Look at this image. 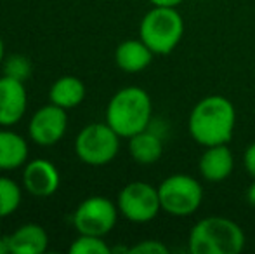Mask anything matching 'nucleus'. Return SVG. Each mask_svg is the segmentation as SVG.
<instances>
[{"label":"nucleus","mask_w":255,"mask_h":254,"mask_svg":"<svg viewBox=\"0 0 255 254\" xmlns=\"http://www.w3.org/2000/svg\"><path fill=\"white\" fill-rule=\"evenodd\" d=\"M236 127V108L226 96L210 94L200 99L188 117V131L200 146L226 145Z\"/></svg>","instance_id":"f257e3e1"},{"label":"nucleus","mask_w":255,"mask_h":254,"mask_svg":"<svg viewBox=\"0 0 255 254\" xmlns=\"http://www.w3.org/2000/svg\"><path fill=\"white\" fill-rule=\"evenodd\" d=\"M106 122L125 139L148 129L153 122L151 96L137 85L118 89L108 101Z\"/></svg>","instance_id":"f03ea898"},{"label":"nucleus","mask_w":255,"mask_h":254,"mask_svg":"<svg viewBox=\"0 0 255 254\" xmlns=\"http://www.w3.org/2000/svg\"><path fill=\"white\" fill-rule=\"evenodd\" d=\"M245 244L243 228L226 216L202 218L188 235V251L191 254H240Z\"/></svg>","instance_id":"7ed1b4c3"},{"label":"nucleus","mask_w":255,"mask_h":254,"mask_svg":"<svg viewBox=\"0 0 255 254\" xmlns=\"http://www.w3.org/2000/svg\"><path fill=\"white\" fill-rule=\"evenodd\" d=\"M184 37V19L177 7L153 5L139 23V38L154 52L165 56L175 51Z\"/></svg>","instance_id":"20e7f679"},{"label":"nucleus","mask_w":255,"mask_h":254,"mask_svg":"<svg viewBox=\"0 0 255 254\" xmlns=\"http://www.w3.org/2000/svg\"><path fill=\"white\" fill-rule=\"evenodd\" d=\"M161 213L174 218L193 216L203 204V187L195 176L170 174L158 185Z\"/></svg>","instance_id":"39448f33"},{"label":"nucleus","mask_w":255,"mask_h":254,"mask_svg":"<svg viewBox=\"0 0 255 254\" xmlns=\"http://www.w3.org/2000/svg\"><path fill=\"white\" fill-rule=\"evenodd\" d=\"M120 139L117 131L106 120L87 124L75 138V155L87 166H106L117 159L120 152Z\"/></svg>","instance_id":"423d86ee"},{"label":"nucleus","mask_w":255,"mask_h":254,"mask_svg":"<svg viewBox=\"0 0 255 254\" xmlns=\"http://www.w3.org/2000/svg\"><path fill=\"white\" fill-rule=\"evenodd\" d=\"M118 211L117 202L103 195H92L84 199L73 213V227L78 234L106 237L117 227Z\"/></svg>","instance_id":"0eeeda50"},{"label":"nucleus","mask_w":255,"mask_h":254,"mask_svg":"<svg viewBox=\"0 0 255 254\" xmlns=\"http://www.w3.org/2000/svg\"><path fill=\"white\" fill-rule=\"evenodd\" d=\"M120 216L130 223H149L161 213L158 187L148 181H130L117 197Z\"/></svg>","instance_id":"6e6552de"},{"label":"nucleus","mask_w":255,"mask_h":254,"mask_svg":"<svg viewBox=\"0 0 255 254\" xmlns=\"http://www.w3.org/2000/svg\"><path fill=\"white\" fill-rule=\"evenodd\" d=\"M68 110L57 105H49L38 108L28 122V136L38 146H54L64 138L68 129Z\"/></svg>","instance_id":"1a4fd4ad"},{"label":"nucleus","mask_w":255,"mask_h":254,"mask_svg":"<svg viewBox=\"0 0 255 254\" xmlns=\"http://www.w3.org/2000/svg\"><path fill=\"white\" fill-rule=\"evenodd\" d=\"M61 174L57 167L47 159H33L24 164L23 188L30 195L47 199L59 190Z\"/></svg>","instance_id":"9d476101"},{"label":"nucleus","mask_w":255,"mask_h":254,"mask_svg":"<svg viewBox=\"0 0 255 254\" xmlns=\"http://www.w3.org/2000/svg\"><path fill=\"white\" fill-rule=\"evenodd\" d=\"M28 108V94L24 82L0 77V127H12L24 117Z\"/></svg>","instance_id":"9b49d317"},{"label":"nucleus","mask_w":255,"mask_h":254,"mask_svg":"<svg viewBox=\"0 0 255 254\" xmlns=\"http://www.w3.org/2000/svg\"><path fill=\"white\" fill-rule=\"evenodd\" d=\"M235 171V155L226 145L207 146L198 160V173L207 183H222Z\"/></svg>","instance_id":"f8f14e48"},{"label":"nucleus","mask_w":255,"mask_h":254,"mask_svg":"<svg viewBox=\"0 0 255 254\" xmlns=\"http://www.w3.org/2000/svg\"><path fill=\"white\" fill-rule=\"evenodd\" d=\"M7 244L12 254H42L49 248V235L38 223H24L7 235Z\"/></svg>","instance_id":"ddd939ff"},{"label":"nucleus","mask_w":255,"mask_h":254,"mask_svg":"<svg viewBox=\"0 0 255 254\" xmlns=\"http://www.w3.org/2000/svg\"><path fill=\"white\" fill-rule=\"evenodd\" d=\"M154 52L141 38H127L115 49V63L125 73H139L151 64Z\"/></svg>","instance_id":"4468645a"},{"label":"nucleus","mask_w":255,"mask_h":254,"mask_svg":"<svg viewBox=\"0 0 255 254\" xmlns=\"http://www.w3.org/2000/svg\"><path fill=\"white\" fill-rule=\"evenodd\" d=\"M128 153L132 160L141 166L156 164L163 155V138L160 132L149 126L148 129L128 138Z\"/></svg>","instance_id":"2eb2a0df"},{"label":"nucleus","mask_w":255,"mask_h":254,"mask_svg":"<svg viewBox=\"0 0 255 254\" xmlns=\"http://www.w3.org/2000/svg\"><path fill=\"white\" fill-rule=\"evenodd\" d=\"M28 143L19 132L0 129V171H14L28 162Z\"/></svg>","instance_id":"dca6fc26"},{"label":"nucleus","mask_w":255,"mask_h":254,"mask_svg":"<svg viewBox=\"0 0 255 254\" xmlns=\"http://www.w3.org/2000/svg\"><path fill=\"white\" fill-rule=\"evenodd\" d=\"M85 99V84L78 77H59L49 89V101L64 110L77 108Z\"/></svg>","instance_id":"f3484780"},{"label":"nucleus","mask_w":255,"mask_h":254,"mask_svg":"<svg viewBox=\"0 0 255 254\" xmlns=\"http://www.w3.org/2000/svg\"><path fill=\"white\" fill-rule=\"evenodd\" d=\"M23 188L14 180L7 176H0V220L9 218L21 206Z\"/></svg>","instance_id":"a211bd4d"},{"label":"nucleus","mask_w":255,"mask_h":254,"mask_svg":"<svg viewBox=\"0 0 255 254\" xmlns=\"http://www.w3.org/2000/svg\"><path fill=\"white\" fill-rule=\"evenodd\" d=\"M70 253L71 254H111V248L104 241V237L78 234V237L71 242Z\"/></svg>","instance_id":"6ab92c4d"},{"label":"nucleus","mask_w":255,"mask_h":254,"mask_svg":"<svg viewBox=\"0 0 255 254\" xmlns=\"http://www.w3.org/2000/svg\"><path fill=\"white\" fill-rule=\"evenodd\" d=\"M2 70L3 75H7V77L26 82L31 77L33 66H31V61L24 54H10L5 56V59H3Z\"/></svg>","instance_id":"aec40b11"},{"label":"nucleus","mask_w":255,"mask_h":254,"mask_svg":"<svg viewBox=\"0 0 255 254\" xmlns=\"http://www.w3.org/2000/svg\"><path fill=\"white\" fill-rule=\"evenodd\" d=\"M128 254H168V248L161 241L146 239V241H139L137 244L130 246Z\"/></svg>","instance_id":"412c9836"},{"label":"nucleus","mask_w":255,"mask_h":254,"mask_svg":"<svg viewBox=\"0 0 255 254\" xmlns=\"http://www.w3.org/2000/svg\"><path fill=\"white\" fill-rule=\"evenodd\" d=\"M243 167H245L250 180H255V141L250 143L243 152Z\"/></svg>","instance_id":"4be33fe9"},{"label":"nucleus","mask_w":255,"mask_h":254,"mask_svg":"<svg viewBox=\"0 0 255 254\" xmlns=\"http://www.w3.org/2000/svg\"><path fill=\"white\" fill-rule=\"evenodd\" d=\"M151 5L158 7H179L184 0H148Z\"/></svg>","instance_id":"5701e85b"},{"label":"nucleus","mask_w":255,"mask_h":254,"mask_svg":"<svg viewBox=\"0 0 255 254\" xmlns=\"http://www.w3.org/2000/svg\"><path fill=\"white\" fill-rule=\"evenodd\" d=\"M245 199H247V204L255 209V180H252V183H250L249 188H247Z\"/></svg>","instance_id":"b1692460"},{"label":"nucleus","mask_w":255,"mask_h":254,"mask_svg":"<svg viewBox=\"0 0 255 254\" xmlns=\"http://www.w3.org/2000/svg\"><path fill=\"white\" fill-rule=\"evenodd\" d=\"M9 253V244H7V237H0V254Z\"/></svg>","instance_id":"393cba45"},{"label":"nucleus","mask_w":255,"mask_h":254,"mask_svg":"<svg viewBox=\"0 0 255 254\" xmlns=\"http://www.w3.org/2000/svg\"><path fill=\"white\" fill-rule=\"evenodd\" d=\"M3 59H5V45H3V40L0 37V66H2Z\"/></svg>","instance_id":"a878e982"}]
</instances>
